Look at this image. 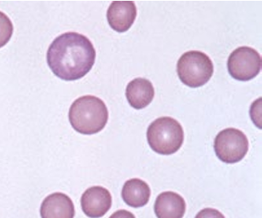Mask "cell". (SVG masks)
I'll list each match as a JSON object with an SVG mask.
<instances>
[{
	"label": "cell",
	"mask_w": 262,
	"mask_h": 218,
	"mask_svg": "<svg viewBox=\"0 0 262 218\" xmlns=\"http://www.w3.org/2000/svg\"><path fill=\"white\" fill-rule=\"evenodd\" d=\"M95 49L89 38L67 32L55 38L47 53V61L56 76L66 81L82 79L96 61Z\"/></svg>",
	"instance_id": "cell-1"
},
{
	"label": "cell",
	"mask_w": 262,
	"mask_h": 218,
	"mask_svg": "<svg viewBox=\"0 0 262 218\" xmlns=\"http://www.w3.org/2000/svg\"><path fill=\"white\" fill-rule=\"evenodd\" d=\"M109 111L102 100L83 96L75 100L69 111V119L75 131L83 135L100 133L106 125Z\"/></svg>",
	"instance_id": "cell-2"
},
{
	"label": "cell",
	"mask_w": 262,
	"mask_h": 218,
	"mask_svg": "<svg viewBox=\"0 0 262 218\" xmlns=\"http://www.w3.org/2000/svg\"><path fill=\"white\" fill-rule=\"evenodd\" d=\"M146 137L154 151L170 156L182 147L184 131L181 123L173 118L161 117L152 122L148 127Z\"/></svg>",
	"instance_id": "cell-3"
},
{
	"label": "cell",
	"mask_w": 262,
	"mask_h": 218,
	"mask_svg": "<svg viewBox=\"0 0 262 218\" xmlns=\"http://www.w3.org/2000/svg\"><path fill=\"white\" fill-rule=\"evenodd\" d=\"M177 71L184 84L190 88H200L212 78L214 67L212 60L206 53L189 51L180 57Z\"/></svg>",
	"instance_id": "cell-4"
},
{
	"label": "cell",
	"mask_w": 262,
	"mask_h": 218,
	"mask_svg": "<svg viewBox=\"0 0 262 218\" xmlns=\"http://www.w3.org/2000/svg\"><path fill=\"white\" fill-rule=\"evenodd\" d=\"M214 150L219 160L226 164H235L248 151V140L240 130L230 127L222 130L214 141Z\"/></svg>",
	"instance_id": "cell-5"
},
{
	"label": "cell",
	"mask_w": 262,
	"mask_h": 218,
	"mask_svg": "<svg viewBox=\"0 0 262 218\" xmlns=\"http://www.w3.org/2000/svg\"><path fill=\"white\" fill-rule=\"evenodd\" d=\"M227 67L234 79L249 81L254 79L261 71V56L250 47H239L230 55Z\"/></svg>",
	"instance_id": "cell-6"
},
{
	"label": "cell",
	"mask_w": 262,
	"mask_h": 218,
	"mask_svg": "<svg viewBox=\"0 0 262 218\" xmlns=\"http://www.w3.org/2000/svg\"><path fill=\"white\" fill-rule=\"evenodd\" d=\"M111 193L102 186L89 188L81 197V207L89 217H101L111 209Z\"/></svg>",
	"instance_id": "cell-7"
},
{
	"label": "cell",
	"mask_w": 262,
	"mask_h": 218,
	"mask_svg": "<svg viewBox=\"0 0 262 218\" xmlns=\"http://www.w3.org/2000/svg\"><path fill=\"white\" fill-rule=\"evenodd\" d=\"M137 7L133 1H114L107 10V20L117 32H126L137 18Z\"/></svg>",
	"instance_id": "cell-8"
},
{
	"label": "cell",
	"mask_w": 262,
	"mask_h": 218,
	"mask_svg": "<svg viewBox=\"0 0 262 218\" xmlns=\"http://www.w3.org/2000/svg\"><path fill=\"white\" fill-rule=\"evenodd\" d=\"M40 214L43 218H73L75 214V205L67 194L54 193L42 201Z\"/></svg>",
	"instance_id": "cell-9"
},
{
	"label": "cell",
	"mask_w": 262,
	"mask_h": 218,
	"mask_svg": "<svg viewBox=\"0 0 262 218\" xmlns=\"http://www.w3.org/2000/svg\"><path fill=\"white\" fill-rule=\"evenodd\" d=\"M186 209L185 200L173 191L163 192L155 204V212L159 218H182Z\"/></svg>",
	"instance_id": "cell-10"
},
{
	"label": "cell",
	"mask_w": 262,
	"mask_h": 218,
	"mask_svg": "<svg viewBox=\"0 0 262 218\" xmlns=\"http://www.w3.org/2000/svg\"><path fill=\"white\" fill-rule=\"evenodd\" d=\"M126 97L132 107L141 110L151 103L155 97V89L150 81L137 78L127 84Z\"/></svg>",
	"instance_id": "cell-11"
},
{
	"label": "cell",
	"mask_w": 262,
	"mask_h": 218,
	"mask_svg": "<svg viewBox=\"0 0 262 218\" xmlns=\"http://www.w3.org/2000/svg\"><path fill=\"white\" fill-rule=\"evenodd\" d=\"M149 185L139 178L127 181L122 190L123 201L132 208H141L148 204L150 197Z\"/></svg>",
	"instance_id": "cell-12"
},
{
	"label": "cell",
	"mask_w": 262,
	"mask_h": 218,
	"mask_svg": "<svg viewBox=\"0 0 262 218\" xmlns=\"http://www.w3.org/2000/svg\"><path fill=\"white\" fill-rule=\"evenodd\" d=\"M13 33V26L10 19L4 12H0V49L9 42Z\"/></svg>",
	"instance_id": "cell-13"
}]
</instances>
